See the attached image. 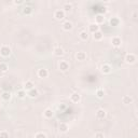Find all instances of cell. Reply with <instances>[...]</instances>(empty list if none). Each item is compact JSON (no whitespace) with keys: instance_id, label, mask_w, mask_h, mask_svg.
<instances>
[{"instance_id":"cell-1","label":"cell","mask_w":138,"mask_h":138,"mask_svg":"<svg viewBox=\"0 0 138 138\" xmlns=\"http://www.w3.org/2000/svg\"><path fill=\"white\" fill-rule=\"evenodd\" d=\"M0 54H1V56H3V57L10 56V54H11V48L9 45H5V44L1 45V48H0Z\"/></svg>"},{"instance_id":"cell-2","label":"cell","mask_w":138,"mask_h":138,"mask_svg":"<svg viewBox=\"0 0 138 138\" xmlns=\"http://www.w3.org/2000/svg\"><path fill=\"white\" fill-rule=\"evenodd\" d=\"M124 61H125V63H127V64H134V63L137 61V57H136V55L133 54V53H128V54L125 55Z\"/></svg>"},{"instance_id":"cell-3","label":"cell","mask_w":138,"mask_h":138,"mask_svg":"<svg viewBox=\"0 0 138 138\" xmlns=\"http://www.w3.org/2000/svg\"><path fill=\"white\" fill-rule=\"evenodd\" d=\"M54 17L58 21H62L65 18V12L63 11V9H57L55 12H54Z\"/></svg>"},{"instance_id":"cell-4","label":"cell","mask_w":138,"mask_h":138,"mask_svg":"<svg viewBox=\"0 0 138 138\" xmlns=\"http://www.w3.org/2000/svg\"><path fill=\"white\" fill-rule=\"evenodd\" d=\"M58 68L61 71H67L69 69V64L66 61H61L60 65H58Z\"/></svg>"},{"instance_id":"cell-5","label":"cell","mask_w":138,"mask_h":138,"mask_svg":"<svg viewBox=\"0 0 138 138\" xmlns=\"http://www.w3.org/2000/svg\"><path fill=\"white\" fill-rule=\"evenodd\" d=\"M48 76H49L48 69H45V68H40V69L38 70V77H39V78L44 79V78H48Z\"/></svg>"},{"instance_id":"cell-6","label":"cell","mask_w":138,"mask_h":138,"mask_svg":"<svg viewBox=\"0 0 138 138\" xmlns=\"http://www.w3.org/2000/svg\"><path fill=\"white\" fill-rule=\"evenodd\" d=\"M111 66L109 64H104L103 66H101V72L103 74H105V75H109L111 72Z\"/></svg>"},{"instance_id":"cell-7","label":"cell","mask_w":138,"mask_h":138,"mask_svg":"<svg viewBox=\"0 0 138 138\" xmlns=\"http://www.w3.org/2000/svg\"><path fill=\"white\" fill-rule=\"evenodd\" d=\"M76 58L79 61V62H83L86 60V53L83 52V51H80L76 54Z\"/></svg>"},{"instance_id":"cell-8","label":"cell","mask_w":138,"mask_h":138,"mask_svg":"<svg viewBox=\"0 0 138 138\" xmlns=\"http://www.w3.org/2000/svg\"><path fill=\"white\" fill-rule=\"evenodd\" d=\"M62 26H63V29H64V30H66V31L71 30V29H72V27H74V26H72V23H71L70 21H65Z\"/></svg>"},{"instance_id":"cell-9","label":"cell","mask_w":138,"mask_h":138,"mask_svg":"<svg viewBox=\"0 0 138 138\" xmlns=\"http://www.w3.org/2000/svg\"><path fill=\"white\" fill-rule=\"evenodd\" d=\"M111 43H112V45L115 47V48H118L121 45V43H122V40L120 37H118V36H115V37H113L111 39Z\"/></svg>"},{"instance_id":"cell-10","label":"cell","mask_w":138,"mask_h":138,"mask_svg":"<svg viewBox=\"0 0 138 138\" xmlns=\"http://www.w3.org/2000/svg\"><path fill=\"white\" fill-rule=\"evenodd\" d=\"M80 99H81V95L79 93H72L70 95V100L72 103H79Z\"/></svg>"},{"instance_id":"cell-11","label":"cell","mask_w":138,"mask_h":138,"mask_svg":"<svg viewBox=\"0 0 138 138\" xmlns=\"http://www.w3.org/2000/svg\"><path fill=\"white\" fill-rule=\"evenodd\" d=\"M53 53H54V55H55V56H58V57H61V56H63V55L65 54L64 49H63V48H61V47H56V48H54Z\"/></svg>"},{"instance_id":"cell-12","label":"cell","mask_w":138,"mask_h":138,"mask_svg":"<svg viewBox=\"0 0 138 138\" xmlns=\"http://www.w3.org/2000/svg\"><path fill=\"white\" fill-rule=\"evenodd\" d=\"M35 88V84H34V82L32 81H30V80H28V81H26L25 82V84H24V90L25 91H30V90H32Z\"/></svg>"},{"instance_id":"cell-13","label":"cell","mask_w":138,"mask_h":138,"mask_svg":"<svg viewBox=\"0 0 138 138\" xmlns=\"http://www.w3.org/2000/svg\"><path fill=\"white\" fill-rule=\"evenodd\" d=\"M98 30H99V26H98L97 24L92 23V24L89 25V31H90V32L94 34V32H96V31H98Z\"/></svg>"},{"instance_id":"cell-14","label":"cell","mask_w":138,"mask_h":138,"mask_svg":"<svg viewBox=\"0 0 138 138\" xmlns=\"http://www.w3.org/2000/svg\"><path fill=\"white\" fill-rule=\"evenodd\" d=\"M11 97H12V94H11V92H9V91L2 92V94H1V98H2L4 101L10 100V99H11Z\"/></svg>"},{"instance_id":"cell-15","label":"cell","mask_w":138,"mask_h":138,"mask_svg":"<svg viewBox=\"0 0 138 138\" xmlns=\"http://www.w3.org/2000/svg\"><path fill=\"white\" fill-rule=\"evenodd\" d=\"M103 37H104V34L101 32L100 30H98V31L93 34V38H94V40H95V41H100L101 39H103Z\"/></svg>"},{"instance_id":"cell-16","label":"cell","mask_w":138,"mask_h":138,"mask_svg":"<svg viewBox=\"0 0 138 138\" xmlns=\"http://www.w3.org/2000/svg\"><path fill=\"white\" fill-rule=\"evenodd\" d=\"M53 114H54L53 110H52V109H50V108L45 109L44 112H43V115H44V118H47V119H51L53 117Z\"/></svg>"},{"instance_id":"cell-17","label":"cell","mask_w":138,"mask_h":138,"mask_svg":"<svg viewBox=\"0 0 138 138\" xmlns=\"http://www.w3.org/2000/svg\"><path fill=\"white\" fill-rule=\"evenodd\" d=\"M60 130H61V132L62 133H67L68 132V129H69V126H68V124H67V123H61V124H60Z\"/></svg>"},{"instance_id":"cell-18","label":"cell","mask_w":138,"mask_h":138,"mask_svg":"<svg viewBox=\"0 0 138 138\" xmlns=\"http://www.w3.org/2000/svg\"><path fill=\"white\" fill-rule=\"evenodd\" d=\"M122 103L124 104V105H128V104H132L133 103V98L128 96V95H125V96H123L122 98Z\"/></svg>"},{"instance_id":"cell-19","label":"cell","mask_w":138,"mask_h":138,"mask_svg":"<svg viewBox=\"0 0 138 138\" xmlns=\"http://www.w3.org/2000/svg\"><path fill=\"white\" fill-rule=\"evenodd\" d=\"M105 22V17L104 15H101V14H98V15L95 16V24L99 25V24H103Z\"/></svg>"},{"instance_id":"cell-20","label":"cell","mask_w":138,"mask_h":138,"mask_svg":"<svg viewBox=\"0 0 138 138\" xmlns=\"http://www.w3.org/2000/svg\"><path fill=\"white\" fill-rule=\"evenodd\" d=\"M96 117L98 119H104L106 117V111L104 110V109H98V110L96 111Z\"/></svg>"},{"instance_id":"cell-21","label":"cell","mask_w":138,"mask_h":138,"mask_svg":"<svg viewBox=\"0 0 138 138\" xmlns=\"http://www.w3.org/2000/svg\"><path fill=\"white\" fill-rule=\"evenodd\" d=\"M27 95L29 96V97H31V98L37 97V96H38V90H36V89L34 88L32 90H30V91L27 92Z\"/></svg>"},{"instance_id":"cell-22","label":"cell","mask_w":138,"mask_h":138,"mask_svg":"<svg viewBox=\"0 0 138 138\" xmlns=\"http://www.w3.org/2000/svg\"><path fill=\"white\" fill-rule=\"evenodd\" d=\"M71 9H72V4L69 3V2H66V3L63 5V11H64L65 13H66V12H69Z\"/></svg>"},{"instance_id":"cell-23","label":"cell","mask_w":138,"mask_h":138,"mask_svg":"<svg viewBox=\"0 0 138 138\" xmlns=\"http://www.w3.org/2000/svg\"><path fill=\"white\" fill-rule=\"evenodd\" d=\"M119 24H120V19L118 17H112L110 19V25L111 26H119Z\"/></svg>"},{"instance_id":"cell-24","label":"cell","mask_w":138,"mask_h":138,"mask_svg":"<svg viewBox=\"0 0 138 138\" xmlns=\"http://www.w3.org/2000/svg\"><path fill=\"white\" fill-rule=\"evenodd\" d=\"M31 12H32L31 6H28V5L24 6V9H23V13L24 14H26V15H29V14H31Z\"/></svg>"},{"instance_id":"cell-25","label":"cell","mask_w":138,"mask_h":138,"mask_svg":"<svg viewBox=\"0 0 138 138\" xmlns=\"http://www.w3.org/2000/svg\"><path fill=\"white\" fill-rule=\"evenodd\" d=\"M80 38H81L82 40H88L89 32L88 31H81V32H80Z\"/></svg>"},{"instance_id":"cell-26","label":"cell","mask_w":138,"mask_h":138,"mask_svg":"<svg viewBox=\"0 0 138 138\" xmlns=\"http://www.w3.org/2000/svg\"><path fill=\"white\" fill-rule=\"evenodd\" d=\"M104 95H105V92H104L103 89H98V90L96 91V96H97L98 98H103Z\"/></svg>"},{"instance_id":"cell-27","label":"cell","mask_w":138,"mask_h":138,"mask_svg":"<svg viewBox=\"0 0 138 138\" xmlns=\"http://www.w3.org/2000/svg\"><path fill=\"white\" fill-rule=\"evenodd\" d=\"M8 69H9V66H8L6 64H4V63H1V64H0V71L5 72V71H8Z\"/></svg>"},{"instance_id":"cell-28","label":"cell","mask_w":138,"mask_h":138,"mask_svg":"<svg viewBox=\"0 0 138 138\" xmlns=\"http://www.w3.org/2000/svg\"><path fill=\"white\" fill-rule=\"evenodd\" d=\"M10 135H9V132H6V130H1L0 132V138H9Z\"/></svg>"},{"instance_id":"cell-29","label":"cell","mask_w":138,"mask_h":138,"mask_svg":"<svg viewBox=\"0 0 138 138\" xmlns=\"http://www.w3.org/2000/svg\"><path fill=\"white\" fill-rule=\"evenodd\" d=\"M17 96L19 98H24L26 96V91L25 90H19V91H17Z\"/></svg>"},{"instance_id":"cell-30","label":"cell","mask_w":138,"mask_h":138,"mask_svg":"<svg viewBox=\"0 0 138 138\" xmlns=\"http://www.w3.org/2000/svg\"><path fill=\"white\" fill-rule=\"evenodd\" d=\"M35 138H47V135L44 133H42V132H39L35 135Z\"/></svg>"},{"instance_id":"cell-31","label":"cell","mask_w":138,"mask_h":138,"mask_svg":"<svg viewBox=\"0 0 138 138\" xmlns=\"http://www.w3.org/2000/svg\"><path fill=\"white\" fill-rule=\"evenodd\" d=\"M94 138H105V134L101 133V132H96Z\"/></svg>"},{"instance_id":"cell-32","label":"cell","mask_w":138,"mask_h":138,"mask_svg":"<svg viewBox=\"0 0 138 138\" xmlns=\"http://www.w3.org/2000/svg\"><path fill=\"white\" fill-rule=\"evenodd\" d=\"M13 3L14 4H22V3H23V1H14Z\"/></svg>"}]
</instances>
